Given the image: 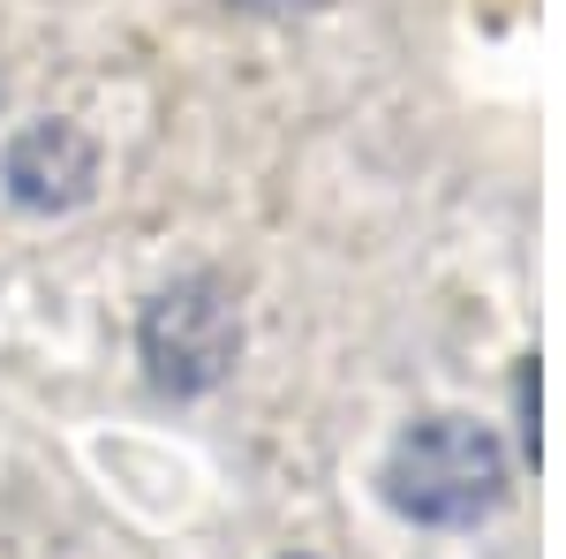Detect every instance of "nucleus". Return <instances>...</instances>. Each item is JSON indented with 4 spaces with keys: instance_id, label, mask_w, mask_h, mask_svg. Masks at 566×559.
Masks as SVG:
<instances>
[{
    "instance_id": "nucleus-1",
    "label": "nucleus",
    "mask_w": 566,
    "mask_h": 559,
    "mask_svg": "<svg viewBox=\"0 0 566 559\" xmlns=\"http://www.w3.org/2000/svg\"><path fill=\"white\" fill-rule=\"evenodd\" d=\"M386 484H392V507L416 521H476L499 507L506 462H499V446H491L483 424L431 416V424H416L392 446Z\"/></svg>"
},
{
    "instance_id": "nucleus-2",
    "label": "nucleus",
    "mask_w": 566,
    "mask_h": 559,
    "mask_svg": "<svg viewBox=\"0 0 566 559\" xmlns=\"http://www.w3.org/2000/svg\"><path fill=\"white\" fill-rule=\"evenodd\" d=\"M144 355H151V371H159V386H212L219 371H227V355H234V318H227V302L197 280V288H175V296L151 302V318H144Z\"/></svg>"
},
{
    "instance_id": "nucleus-3",
    "label": "nucleus",
    "mask_w": 566,
    "mask_h": 559,
    "mask_svg": "<svg viewBox=\"0 0 566 559\" xmlns=\"http://www.w3.org/2000/svg\"><path fill=\"white\" fill-rule=\"evenodd\" d=\"M8 182H15L23 205H69V197L91 182V144L76 130H61V122H45V130H31L23 144H15Z\"/></svg>"
}]
</instances>
